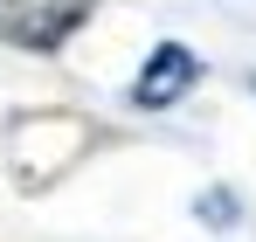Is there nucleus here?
I'll return each instance as SVG.
<instances>
[{
	"label": "nucleus",
	"instance_id": "1",
	"mask_svg": "<svg viewBox=\"0 0 256 242\" xmlns=\"http://www.w3.org/2000/svg\"><path fill=\"white\" fill-rule=\"evenodd\" d=\"M90 21V0H0V42L21 48H56Z\"/></svg>",
	"mask_w": 256,
	"mask_h": 242
},
{
	"label": "nucleus",
	"instance_id": "2",
	"mask_svg": "<svg viewBox=\"0 0 256 242\" xmlns=\"http://www.w3.org/2000/svg\"><path fill=\"white\" fill-rule=\"evenodd\" d=\"M194 76H201V56H194L187 42H160V48L146 56L138 83H132V97H138L146 111H160V104H173V97H187Z\"/></svg>",
	"mask_w": 256,
	"mask_h": 242
}]
</instances>
